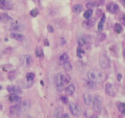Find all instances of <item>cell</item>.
<instances>
[{
    "label": "cell",
    "instance_id": "obj_1",
    "mask_svg": "<svg viewBox=\"0 0 125 118\" xmlns=\"http://www.w3.org/2000/svg\"><path fill=\"white\" fill-rule=\"evenodd\" d=\"M87 76L89 80L95 82L96 84L103 83L107 78L106 74L104 72H102L101 70L95 69H90L87 73Z\"/></svg>",
    "mask_w": 125,
    "mask_h": 118
},
{
    "label": "cell",
    "instance_id": "obj_2",
    "mask_svg": "<svg viewBox=\"0 0 125 118\" xmlns=\"http://www.w3.org/2000/svg\"><path fill=\"white\" fill-rule=\"evenodd\" d=\"M71 78L67 73H59L55 78V84L58 88H62L65 85L70 84Z\"/></svg>",
    "mask_w": 125,
    "mask_h": 118
},
{
    "label": "cell",
    "instance_id": "obj_3",
    "mask_svg": "<svg viewBox=\"0 0 125 118\" xmlns=\"http://www.w3.org/2000/svg\"><path fill=\"white\" fill-rule=\"evenodd\" d=\"M99 63L100 67L103 69H108L111 66L110 58L105 53H101L99 58Z\"/></svg>",
    "mask_w": 125,
    "mask_h": 118
},
{
    "label": "cell",
    "instance_id": "obj_4",
    "mask_svg": "<svg viewBox=\"0 0 125 118\" xmlns=\"http://www.w3.org/2000/svg\"><path fill=\"white\" fill-rule=\"evenodd\" d=\"M92 106L94 111L99 113L102 112V109H103V104H102V98L100 96L96 95L95 97H94L93 102H92Z\"/></svg>",
    "mask_w": 125,
    "mask_h": 118
},
{
    "label": "cell",
    "instance_id": "obj_5",
    "mask_svg": "<svg viewBox=\"0 0 125 118\" xmlns=\"http://www.w3.org/2000/svg\"><path fill=\"white\" fill-rule=\"evenodd\" d=\"M70 110L72 115L75 117H80L81 114V107L77 102H71V103L70 104Z\"/></svg>",
    "mask_w": 125,
    "mask_h": 118
},
{
    "label": "cell",
    "instance_id": "obj_6",
    "mask_svg": "<svg viewBox=\"0 0 125 118\" xmlns=\"http://www.w3.org/2000/svg\"><path fill=\"white\" fill-rule=\"evenodd\" d=\"M20 61H21V64L24 67H31L33 64L32 57L28 54H25V55L21 56V58H20Z\"/></svg>",
    "mask_w": 125,
    "mask_h": 118
},
{
    "label": "cell",
    "instance_id": "obj_7",
    "mask_svg": "<svg viewBox=\"0 0 125 118\" xmlns=\"http://www.w3.org/2000/svg\"><path fill=\"white\" fill-rule=\"evenodd\" d=\"M77 42L78 43V45L81 46L88 45L90 43V42H91V37H90L89 35H88L81 34V35H79V36H78Z\"/></svg>",
    "mask_w": 125,
    "mask_h": 118
},
{
    "label": "cell",
    "instance_id": "obj_8",
    "mask_svg": "<svg viewBox=\"0 0 125 118\" xmlns=\"http://www.w3.org/2000/svg\"><path fill=\"white\" fill-rule=\"evenodd\" d=\"M105 93H106L109 96H111V97L116 96V88L113 84H110V83H108V84H105Z\"/></svg>",
    "mask_w": 125,
    "mask_h": 118
},
{
    "label": "cell",
    "instance_id": "obj_9",
    "mask_svg": "<svg viewBox=\"0 0 125 118\" xmlns=\"http://www.w3.org/2000/svg\"><path fill=\"white\" fill-rule=\"evenodd\" d=\"M106 10L109 13L113 14H116L120 12V7L115 2H109L106 6Z\"/></svg>",
    "mask_w": 125,
    "mask_h": 118
},
{
    "label": "cell",
    "instance_id": "obj_10",
    "mask_svg": "<svg viewBox=\"0 0 125 118\" xmlns=\"http://www.w3.org/2000/svg\"><path fill=\"white\" fill-rule=\"evenodd\" d=\"M13 7V3L10 0H0V10H10Z\"/></svg>",
    "mask_w": 125,
    "mask_h": 118
},
{
    "label": "cell",
    "instance_id": "obj_11",
    "mask_svg": "<svg viewBox=\"0 0 125 118\" xmlns=\"http://www.w3.org/2000/svg\"><path fill=\"white\" fill-rule=\"evenodd\" d=\"M21 113H22V110L21 109L20 104L14 105L11 106V107L10 108V116H12V117L17 116Z\"/></svg>",
    "mask_w": 125,
    "mask_h": 118
},
{
    "label": "cell",
    "instance_id": "obj_12",
    "mask_svg": "<svg viewBox=\"0 0 125 118\" xmlns=\"http://www.w3.org/2000/svg\"><path fill=\"white\" fill-rule=\"evenodd\" d=\"M10 30L13 31H16V32H17V31H22L23 30H24V26L18 22H13L10 25Z\"/></svg>",
    "mask_w": 125,
    "mask_h": 118
},
{
    "label": "cell",
    "instance_id": "obj_13",
    "mask_svg": "<svg viewBox=\"0 0 125 118\" xmlns=\"http://www.w3.org/2000/svg\"><path fill=\"white\" fill-rule=\"evenodd\" d=\"M6 89L10 93H14V94H21L23 93L22 89L18 86H14V85L8 86Z\"/></svg>",
    "mask_w": 125,
    "mask_h": 118
},
{
    "label": "cell",
    "instance_id": "obj_14",
    "mask_svg": "<svg viewBox=\"0 0 125 118\" xmlns=\"http://www.w3.org/2000/svg\"><path fill=\"white\" fill-rule=\"evenodd\" d=\"M93 97L92 94L89 92H86L84 94V102L86 105H91L93 102Z\"/></svg>",
    "mask_w": 125,
    "mask_h": 118
},
{
    "label": "cell",
    "instance_id": "obj_15",
    "mask_svg": "<svg viewBox=\"0 0 125 118\" xmlns=\"http://www.w3.org/2000/svg\"><path fill=\"white\" fill-rule=\"evenodd\" d=\"M10 37L12 39H15V40H17L20 42H23L25 39L24 35H23V34L17 33V32H16V31H13V32L10 34Z\"/></svg>",
    "mask_w": 125,
    "mask_h": 118
},
{
    "label": "cell",
    "instance_id": "obj_16",
    "mask_svg": "<svg viewBox=\"0 0 125 118\" xmlns=\"http://www.w3.org/2000/svg\"><path fill=\"white\" fill-rule=\"evenodd\" d=\"M68 59H69V57H68L67 54H66V53L62 54L60 56V58H59V59H58V64L60 65H63L64 63H66V61H68Z\"/></svg>",
    "mask_w": 125,
    "mask_h": 118
},
{
    "label": "cell",
    "instance_id": "obj_17",
    "mask_svg": "<svg viewBox=\"0 0 125 118\" xmlns=\"http://www.w3.org/2000/svg\"><path fill=\"white\" fill-rule=\"evenodd\" d=\"M12 18L9 14H0V23H7L9 21H11Z\"/></svg>",
    "mask_w": 125,
    "mask_h": 118
},
{
    "label": "cell",
    "instance_id": "obj_18",
    "mask_svg": "<svg viewBox=\"0 0 125 118\" xmlns=\"http://www.w3.org/2000/svg\"><path fill=\"white\" fill-rule=\"evenodd\" d=\"M20 106H21V109L22 110V112L23 111H26V110L29 109L31 107V103L29 101L25 100V101H23V102H20Z\"/></svg>",
    "mask_w": 125,
    "mask_h": 118
},
{
    "label": "cell",
    "instance_id": "obj_19",
    "mask_svg": "<svg viewBox=\"0 0 125 118\" xmlns=\"http://www.w3.org/2000/svg\"><path fill=\"white\" fill-rule=\"evenodd\" d=\"M74 91H75V85L73 84H69L65 88V92L67 95H72V94H73Z\"/></svg>",
    "mask_w": 125,
    "mask_h": 118
},
{
    "label": "cell",
    "instance_id": "obj_20",
    "mask_svg": "<svg viewBox=\"0 0 125 118\" xmlns=\"http://www.w3.org/2000/svg\"><path fill=\"white\" fill-rule=\"evenodd\" d=\"M9 100L12 102H21V98L17 95V94L11 93L9 96Z\"/></svg>",
    "mask_w": 125,
    "mask_h": 118
},
{
    "label": "cell",
    "instance_id": "obj_21",
    "mask_svg": "<svg viewBox=\"0 0 125 118\" xmlns=\"http://www.w3.org/2000/svg\"><path fill=\"white\" fill-rule=\"evenodd\" d=\"M95 18H92V19H88V21H86L84 22H83V25L88 29V28H91L92 26H94L95 25Z\"/></svg>",
    "mask_w": 125,
    "mask_h": 118
},
{
    "label": "cell",
    "instance_id": "obj_22",
    "mask_svg": "<svg viewBox=\"0 0 125 118\" xmlns=\"http://www.w3.org/2000/svg\"><path fill=\"white\" fill-rule=\"evenodd\" d=\"M72 10L74 14H80L81 12L83 10V6L81 5V4H77V5H74L72 8Z\"/></svg>",
    "mask_w": 125,
    "mask_h": 118
},
{
    "label": "cell",
    "instance_id": "obj_23",
    "mask_svg": "<svg viewBox=\"0 0 125 118\" xmlns=\"http://www.w3.org/2000/svg\"><path fill=\"white\" fill-rule=\"evenodd\" d=\"M35 56L38 58H44V53H43V50L42 47L38 46L36 50H35Z\"/></svg>",
    "mask_w": 125,
    "mask_h": 118
},
{
    "label": "cell",
    "instance_id": "obj_24",
    "mask_svg": "<svg viewBox=\"0 0 125 118\" xmlns=\"http://www.w3.org/2000/svg\"><path fill=\"white\" fill-rule=\"evenodd\" d=\"M105 21V15L103 14V17H102L101 19H100V21L99 23V25H98V30H99V31H101L103 29Z\"/></svg>",
    "mask_w": 125,
    "mask_h": 118
},
{
    "label": "cell",
    "instance_id": "obj_25",
    "mask_svg": "<svg viewBox=\"0 0 125 118\" xmlns=\"http://www.w3.org/2000/svg\"><path fill=\"white\" fill-rule=\"evenodd\" d=\"M62 108L59 107L54 112V117H62Z\"/></svg>",
    "mask_w": 125,
    "mask_h": 118
},
{
    "label": "cell",
    "instance_id": "obj_26",
    "mask_svg": "<svg viewBox=\"0 0 125 118\" xmlns=\"http://www.w3.org/2000/svg\"><path fill=\"white\" fill-rule=\"evenodd\" d=\"M117 108H118L119 111L123 113L124 115H125V103L124 102H119L117 104Z\"/></svg>",
    "mask_w": 125,
    "mask_h": 118
},
{
    "label": "cell",
    "instance_id": "obj_27",
    "mask_svg": "<svg viewBox=\"0 0 125 118\" xmlns=\"http://www.w3.org/2000/svg\"><path fill=\"white\" fill-rule=\"evenodd\" d=\"M98 6H99V4H98L95 1H92V2H89L86 4V7L88 8V9H92L94 7H96Z\"/></svg>",
    "mask_w": 125,
    "mask_h": 118
},
{
    "label": "cell",
    "instance_id": "obj_28",
    "mask_svg": "<svg viewBox=\"0 0 125 118\" xmlns=\"http://www.w3.org/2000/svg\"><path fill=\"white\" fill-rule=\"evenodd\" d=\"M92 13H93V11L92 9H88L85 12H84V17L85 19H89L90 17H92Z\"/></svg>",
    "mask_w": 125,
    "mask_h": 118
},
{
    "label": "cell",
    "instance_id": "obj_29",
    "mask_svg": "<svg viewBox=\"0 0 125 118\" xmlns=\"http://www.w3.org/2000/svg\"><path fill=\"white\" fill-rule=\"evenodd\" d=\"M63 68L66 71H70L72 69V65L70 64V62L69 61H67L66 63L63 64Z\"/></svg>",
    "mask_w": 125,
    "mask_h": 118
},
{
    "label": "cell",
    "instance_id": "obj_30",
    "mask_svg": "<svg viewBox=\"0 0 125 118\" xmlns=\"http://www.w3.org/2000/svg\"><path fill=\"white\" fill-rule=\"evenodd\" d=\"M84 54V51L82 50L81 46H79V47L77 48V56L78 58H82V56H83V54Z\"/></svg>",
    "mask_w": 125,
    "mask_h": 118
},
{
    "label": "cell",
    "instance_id": "obj_31",
    "mask_svg": "<svg viewBox=\"0 0 125 118\" xmlns=\"http://www.w3.org/2000/svg\"><path fill=\"white\" fill-rule=\"evenodd\" d=\"M114 31H116V33H120L121 31H122V26H121L120 24H115Z\"/></svg>",
    "mask_w": 125,
    "mask_h": 118
},
{
    "label": "cell",
    "instance_id": "obj_32",
    "mask_svg": "<svg viewBox=\"0 0 125 118\" xmlns=\"http://www.w3.org/2000/svg\"><path fill=\"white\" fill-rule=\"evenodd\" d=\"M86 86L88 87L89 88H96V84H95V82H93V81H91V80H89L88 83H87V84H86Z\"/></svg>",
    "mask_w": 125,
    "mask_h": 118
},
{
    "label": "cell",
    "instance_id": "obj_33",
    "mask_svg": "<svg viewBox=\"0 0 125 118\" xmlns=\"http://www.w3.org/2000/svg\"><path fill=\"white\" fill-rule=\"evenodd\" d=\"M38 10L37 9V8H34V9H33L32 10H31V12H30V14L32 16V17H37V16L38 15Z\"/></svg>",
    "mask_w": 125,
    "mask_h": 118
},
{
    "label": "cell",
    "instance_id": "obj_34",
    "mask_svg": "<svg viewBox=\"0 0 125 118\" xmlns=\"http://www.w3.org/2000/svg\"><path fill=\"white\" fill-rule=\"evenodd\" d=\"M34 73H29L26 75V79L28 80H34Z\"/></svg>",
    "mask_w": 125,
    "mask_h": 118
},
{
    "label": "cell",
    "instance_id": "obj_35",
    "mask_svg": "<svg viewBox=\"0 0 125 118\" xmlns=\"http://www.w3.org/2000/svg\"><path fill=\"white\" fill-rule=\"evenodd\" d=\"M61 101L63 102L64 104H67L68 103V98L66 96H62L61 97Z\"/></svg>",
    "mask_w": 125,
    "mask_h": 118
},
{
    "label": "cell",
    "instance_id": "obj_36",
    "mask_svg": "<svg viewBox=\"0 0 125 118\" xmlns=\"http://www.w3.org/2000/svg\"><path fill=\"white\" fill-rule=\"evenodd\" d=\"M120 21L121 22V24L125 27V15H124L123 17H121L120 19Z\"/></svg>",
    "mask_w": 125,
    "mask_h": 118
},
{
    "label": "cell",
    "instance_id": "obj_37",
    "mask_svg": "<svg viewBox=\"0 0 125 118\" xmlns=\"http://www.w3.org/2000/svg\"><path fill=\"white\" fill-rule=\"evenodd\" d=\"M48 31H49V32H52V31H54V29H53V28H52V26H51V25H48Z\"/></svg>",
    "mask_w": 125,
    "mask_h": 118
},
{
    "label": "cell",
    "instance_id": "obj_38",
    "mask_svg": "<svg viewBox=\"0 0 125 118\" xmlns=\"http://www.w3.org/2000/svg\"><path fill=\"white\" fill-rule=\"evenodd\" d=\"M95 1L99 4V5H102V4H103V2H104V1L105 0H95Z\"/></svg>",
    "mask_w": 125,
    "mask_h": 118
},
{
    "label": "cell",
    "instance_id": "obj_39",
    "mask_svg": "<svg viewBox=\"0 0 125 118\" xmlns=\"http://www.w3.org/2000/svg\"><path fill=\"white\" fill-rule=\"evenodd\" d=\"M44 44H45L46 46H49V40H48V39H44Z\"/></svg>",
    "mask_w": 125,
    "mask_h": 118
},
{
    "label": "cell",
    "instance_id": "obj_40",
    "mask_svg": "<svg viewBox=\"0 0 125 118\" xmlns=\"http://www.w3.org/2000/svg\"><path fill=\"white\" fill-rule=\"evenodd\" d=\"M121 78H122V76H121V74H118V75H117V80H118L119 81L121 80Z\"/></svg>",
    "mask_w": 125,
    "mask_h": 118
},
{
    "label": "cell",
    "instance_id": "obj_41",
    "mask_svg": "<svg viewBox=\"0 0 125 118\" xmlns=\"http://www.w3.org/2000/svg\"><path fill=\"white\" fill-rule=\"evenodd\" d=\"M120 2H121V4H122L123 6H125V0H119Z\"/></svg>",
    "mask_w": 125,
    "mask_h": 118
},
{
    "label": "cell",
    "instance_id": "obj_42",
    "mask_svg": "<svg viewBox=\"0 0 125 118\" xmlns=\"http://www.w3.org/2000/svg\"><path fill=\"white\" fill-rule=\"evenodd\" d=\"M62 117H69V115L68 114H64V115H62Z\"/></svg>",
    "mask_w": 125,
    "mask_h": 118
},
{
    "label": "cell",
    "instance_id": "obj_43",
    "mask_svg": "<svg viewBox=\"0 0 125 118\" xmlns=\"http://www.w3.org/2000/svg\"><path fill=\"white\" fill-rule=\"evenodd\" d=\"M123 55H124V60H125V49L123 51Z\"/></svg>",
    "mask_w": 125,
    "mask_h": 118
},
{
    "label": "cell",
    "instance_id": "obj_44",
    "mask_svg": "<svg viewBox=\"0 0 125 118\" xmlns=\"http://www.w3.org/2000/svg\"><path fill=\"white\" fill-rule=\"evenodd\" d=\"M124 89H125V87H124Z\"/></svg>",
    "mask_w": 125,
    "mask_h": 118
}]
</instances>
